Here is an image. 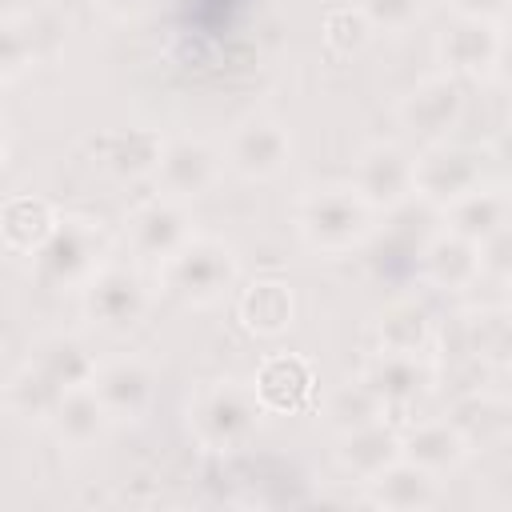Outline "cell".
<instances>
[{"label": "cell", "instance_id": "14", "mask_svg": "<svg viewBox=\"0 0 512 512\" xmlns=\"http://www.w3.org/2000/svg\"><path fill=\"white\" fill-rule=\"evenodd\" d=\"M360 380L376 392L384 408H400L420 400L436 384V364L428 360V352H376L368 356Z\"/></svg>", "mask_w": 512, "mask_h": 512}, {"label": "cell", "instance_id": "21", "mask_svg": "<svg viewBox=\"0 0 512 512\" xmlns=\"http://www.w3.org/2000/svg\"><path fill=\"white\" fill-rule=\"evenodd\" d=\"M392 460H400V436L384 424V420H372V424H360L352 432H340V444H336V464L356 476V480H372L380 468H388Z\"/></svg>", "mask_w": 512, "mask_h": 512}, {"label": "cell", "instance_id": "36", "mask_svg": "<svg viewBox=\"0 0 512 512\" xmlns=\"http://www.w3.org/2000/svg\"><path fill=\"white\" fill-rule=\"evenodd\" d=\"M148 0H100V8H108L112 16H132V12H140Z\"/></svg>", "mask_w": 512, "mask_h": 512}, {"label": "cell", "instance_id": "29", "mask_svg": "<svg viewBox=\"0 0 512 512\" xmlns=\"http://www.w3.org/2000/svg\"><path fill=\"white\" fill-rule=\"evenodd\" d=\"M4 400L16 416L24 420H48L52 404L60 400V388L36 368V364H24L8 384H4Z\"/></svg>", "mask_w": 512, "mask_h": 512}, {"label": "cell", "instance_id": "19", "mask_svg": "<svg viewBox=\"0 0 512 512\" xmlns=\"http://www.w3.org/2000/svg\"><path fill=\"white\" fill-rule=\"evenodd\" d=\"M236 316H240V324L252 336H280V332H288L292 328V316H296V300H292L288 280H280V276H256L248 288H240Z\"/></svg>", "mask_w": 512, "mask_h": 512}, {"label": "cell", "instance_id": "25", "mask_svg": "<svg viewBox=\"0 0 512 512\" xmlns=\"http://www.w3.org/2000/svg\"><path fill=\"white\" fill-rule=\"evenodd\" d=\"M56 208L40 196H12L4 208H0V244L12 248V252H24L32 256L56 228Z\"/></svg>", "mask_w": 512, "mask_h": 512}, {"label": "cell", "instance_id": "1", "mask_svg": "<svg viewBox=\"0 0 512 512\" xmlns=\"http://www.w3.org/2000/svg\"><path fill=\"white\" fill-rule=\"evenodd\" d=\"M240 276V256L220 236H188L172 256L160 260V284L172 300L188 308L216 304Z\"/></svg>", "mask_w": 512, "mask_h": 512}, {"label": "cell", "instance_id": "27", "mask_svg": "<svg viewBox=\"0 0 512 512\" xmlns=\"http://www.w3.org/2000/svg\"><path fill=\"white\" fill-rule=\"evenodd\" d=\"M160 152H164V140L152 128H120V132L104 136V148H100L104 168L120 180L152 176L160 164Z\"/></svg>", "mask_w": 512, "mask_h": 512}, {"label": "cell", "instance_id": "33", "mask_svg": "<svg viewBox=\"0 0 512 512\" xmlns=\"http://www.w3.org/2000/svg\"><path fill=\"white\" fill-rule=\"evenodd\" d=\"M32 64V32L16 16H0V80L20 76Z\"/></svg>", "mask_w": 512, "mask_h": 512}, {"label": "cell", "instance_id": "6", "mask_svg": "<svg viewBox=\"0 0 512 512\" xmlns=\"http://www.w3.org/2000/svg\"><path fill=\"white\" fill-rule=\"evenodd\" d=\"M220 156L244 180H272L292 160V136L276 116H260L256 112V116H244L232 128V136H228Z\"/></svg>", "mask_w": 512, "mask_h": 512}, {"label": "cell", "instance_id": "12", "mask_svg": "<svg viewBox=\"0 0 512 512\" xmlns=\"http://www.w3.org/2000/svg\"><path fill=\"white\" fill-rule=\"evenodd\" d=\"M88 388L104 404L108 420H140L152 408L156 376L140 356H116L108 364H96V376Z\"/></svg>", "mask_w": 512, "mask_h": 512}, {"label": "cell", "instance_id": "2", "mask_svg": "<svg viewBox=\"0 0 512 512\" xmlns=\"http://www.w3.org/2000/svg\"><path fill=\"white\" fill-rule=\"evenodd\" d=\"M260 416H264V408H260L252 384H236V380L204 384L188 400V432L208 452L248 448L260 428Z\"/></svg>", "mask_w": 512, "mask_h": 512}, {"label": "cell", "instance_id": "16", "mask_svg": "<svg viewBox=\"0 0 512 512\" xmlns=\"http://www.w3.org/2000/svg\"><path fill=\"white\" fill-rule=\"evenodd\" d=\"M420 276H424V284H432L440 292H464V288H472L484 276V268H480V244H472V240H464V236H456V232L444 228L440 236H432L424 244V252H420Z\"/></svg>", "mask_w": 512, "mask_h": 512}, {"label": "cell", "instance_id": "15", "mask_svg": "<svg viewBox=\"0 0 512 512\" xmlns=\"http://www.w3.org/2000/svg\"><path fill=\"white\" fill-rule=\"evenodd\" d=\"M252 392H256L264 412H300L312 404L316 368L296 352H276L256 368Z\"/></svg>", "mask_w": 512, "mask_h": 512}, {"label": "cell", "instance_id": "24", "mask_svg": "<svg viewBox=\"0 0 512 512\" xmlns=\"http://www.w3.org/2000/svg\"><path fill=\"white\" fill-rule=\"evenodd\" d=\"M376 340L380 352H428L436 340L432 312L416 300H392L376 316Z\"/></svg>", "mask_w": 512, "mask_h": 512}, {"label": "cell", "instance_id": "26", "mask_svg": "<svg viewBox=\"0 0 512 512\" xmlns=\"http://www.w3.org/2000/svg\"><path fill=\"white\" fill-rule=\"evenodd\" d=\"M448 420L468 448H488L508 436V400L496 392H468L464 400L452 404Z\"/></svg>", "mask_w": 512, "mask_h": 512}, {"label": "cell", "instance_id": "30", "mask_svg": "<svg viewBox=\"0 0 512 512\" xmlns=\"http://www.w3.org/2000/svg\"><path fill=\"white\" fill-rule=\"evenodd\" d=\"M384 404L376 400V392L364 384V380H352L344 388H336L328 396V424L336 432H352L360 424H372V420H384Z\"/></svg>", "mask_w": 512, "mask_h": 512}, {"label": "cell", "instance_id": "5", "mask_svg": "<svg viewBox=\"0 0 512 512\" xmlns=\"http://www.w3.org/2000/svg\"><path fill=\"white\" fill-rule=\"evenodd\" d=\"M488 180V152L460 140H432L412 156V196L444 208Z\"/></svg>", "mask_w": 512, "mask_h": 512}, {"label": "cell", "instance_id": "8", "mask_svg": "<svg viewBox=\"0 0 512 512\" xmlns=\"http://www.w3.org/2000/svg\"><path fill=\"white\" fill-rule=\"evenodd\" d=\"M436 56L448 68V76H472L484 80L500 68L504 60V24L492 20H468L456 16V24H448L436 40Z\"/></svg>", "mask_w": 512, "mask_h": 512}, {"label": "cell", "instance_id": "32", "mask_svg": "<svg viewBox=\"0 0 512 512\" xmlns=\"http://www.w3.org/2000/svg\"><path fill=\"white\" fill-rule=\"evenodd\" d=\"M356 12L368 20L372 32H404L420 20L424 0H356Z\"/></svg>", "mask_w": 512, "mask_h": 512}, {"label": "cell", "instance_id": "23", "mask_svg": "<svg viewBox=\"0 0 512 512\" xmlns=\"http://www.w3.org/2000/svg\"><path fill=\"white\" fill-rule=\"evenodd\" d=\"M28 364H36L60 392L80 388V384H92V376H96V356L88 352L84 340H76L68 332H52V336L36 340Z\"/></svg>", "mask_w": 512, "mask_h": 512}, {"label": "cell", "instance_id": "37", "mask_svg": "<svg viewBox=\"0 0 512 512\" xmlns=\"http://www.w3.org/2000/svg\"><path fill=\"white\" fill-rule=\"evenodd\" d=\"M4 152H8V136H4V120H0V160H4Z\"/></svg>", "mask_w": 512, "mask_h": 512}, {"label": "cell", "instance_id": "17", "mask_svg": "<svg viewBox=\"0 0 512 512\" xmlns=\"http://www.w3.org/2000/svg\"><path fill=\"white\" fill-rule=\"evenodd\" d=\"M368 500L384 512H424L440 500V480L400 456L368 480Z\"/></svg>", "mask_w": 512, "mask_h": 512}, {"label": "cell", "instance_id": "3", "mask_svg": "<svg viewBox=\"0 0 512 512\" xmlns=\"http://www.w3.org/2000/svg\"><path fill=\"white\" fill-rule=\"evenodd\" d=\"M372 208L352 184H316L296 204V232L316 252H352L372 232Z\"/></svg>", "mask_w": 512, "mask_h": 512}, {"label": "cell", "instance_id": "34", "mask_svg": "<svg viewBox=\"0 0 512 512\" xmlns=\"http://www.w3.org/2000/svg\"><path fill=\"white\" fill-rule=\"evenodd\" d=\"M508 240H512L508 224H504L500 232H492L488 240H480V268H484V272L508 276Z\"/></svg>", "mask_w": 512, "mask_h": 512}, {"label": "cell", "instance_id": "4", "mask_svg": "<svg viewBox=\"0 0 512 512\" xmlns=\"http://www.w3.org/2000/svg\"><path fill=\"white\" fill-rule=\"evenodd\" d=\"M108 256V236L100 228V220H84V216H64L56 220L52 236L32 252L36 260V276L48 288H84Z\"/></svg>", "mask_w": 512, "mask_h": 512}, {"label": "cell", "instance_id": "28", "mask_svg": "<svg viewBox=\"0 0 512 512\" xmlns=\"http://www.w3.org/2000/svg\"><path fill=\"white\" fill-rule=\"evenodd\" d=\"M464 344L476 360L488 364H504L508 348H512V332H508V312L504 308H476L464 316Z\"/></svg>", "mask_w": 512, "mask_h": 512}, {"label": "cell", "instance_id": "7", "mask_svg": "<svg viewBox=\"0 0 512 512\" xmlns=\"http://www.w3.org/2000/svg\"><path fill=\"white\" fill-rule=\"evenodd\" d=\"M348 184L372 212H392L412 196V152L392 140H376L356 156Z\"/></svg>", "mask_w": 512, "mask_h": 512}, {"label": "cell", "instance_id": "11", "mask_svg": "<svg viewBox=\"0 0 512 512\" xmlns=\"http://www.w3.org/2000/svg\"><path fill=\"white\" fill-rule=\"evenodd\" d=\"M220 172H224V156L208 140L184 136V140H164V152L152 176L160 184V196L196 200L220 184Z\"/></svg>", "mask_w": 512, "mask_h": 512}, {"label": "cell", "instance_id": "20", "mask_svg": "<svg viewBox=\"0 0 512 512\" xmlns=\"http://www.w3.org/2000/svg\"><path fill=\"white\" fill-rule=\"evenodd\" d=\"M468 452L472 448L452 428V420H424V424H416V428H408L400 436V456L412 460L416 468L432 472L436 480L448 476V472H456L468 460Z\"/></svg>", "mask_w": 512, "mask_h": 512}, {"label": "cell", "instance_id": "31", "mask_svg": "<svg viewBox=\"0 0 512 512\" xmlns=\"http://www.w3.org/2000/svg\"><path fill=\"white\" fill-rule=\"evenodd\" d=\"M320 32H324V44H328L336 56L360 52V48L368 44V36H372V28H368V20L356 12V4H340V8H328V12H324V24H320Z\"/></svg>", "mask_w": 512, "mask_h": 512}, {"label": "cell", "instance_id": "9", "mask_svg": "<svg viewBox=\"0 0 512 512\" xmlns=\"http://www.w3.org/2000/svg\"><path fill=\"white\" fill-rule=\"evenodd\" d=\"M464 116V88L456 76H424L400 96V124L420 140H448V132Z\"/></svg>", "mask_w": 512, "mask_h": 512}, {"label": "cell", "instance_id": "18", "mask_svg": "<svg viewBox=\"0 0 512 512\" xmlns=\"http://www.w3.org/2000/svg\"><path fill=\"white\" fill-rule=\"evenodd\" d=\"M512 216V204H508V188L500 180H484L476 184L472 192H464L460 200L444 204V220H448V232L480 244L488 240L492 232H500Z\"/></svg>", "mask_w": 512, "mask_h": 512}, {"label": "cell", "instance_id": "35", "mask_svg": "<svg viewBox=\"0 0 512 512\" xmlns=\"http://www.w3.org/2000/svg\"><path fill=\"white\" fill-rule=\"evenodd\" d=\"M456 16H468V20H492V24H504L508 16V0H452Z\"/></svg>", "mask_w": 512, "mask_h": 512}, {"label": "cell", "instance_id": "13", "mask_svg": "<svg viewBox=\"0 0 512 512\" xmlns=\"http://www.w3.org/2000/svg\"><path fill=\"white\" fill-rule=\"evenodd\" d=\"M128 244L148 256V260H164L172 256L188 236H192V216L184 208V200H172V196H152L144 204H136L128 212Z\"/></svg>", "mask_w": 512, "mask_h": 512}, {"label": "cell", "instance_id": "10", "mask_svg": "<svg viewBox=\"0 0 512 512\" xmlns=\"http://www.w3.org/2000/svg\"><path fill=\"white\" fill-rule=\"evenodd\" d=\"M84 312L96 328L104 332H128L144 320L148 312V288L136 272L128 268H100L84 288Z\"/></svg>", "mask_w": 512, "mask_h": 512}, {"label": "cell", "instance_id": "22", "mask_svg": "<svg viewBox=\"0 0 512 512\" xmlns=\"http://www.w3.org/2000/svg\"><path fill=\"white\" fill-rule=\"evenodd\" d=\"M48 424H52V432H56L60 444H68V448H88L92 440H100V432H104L112 420H108L104 404L96 400V392H92L88 384H80V388L60 392V400H56L52 412H48Z\"/></svg>", "mask_w": 512, "mask_h": 512}]
</instances>
